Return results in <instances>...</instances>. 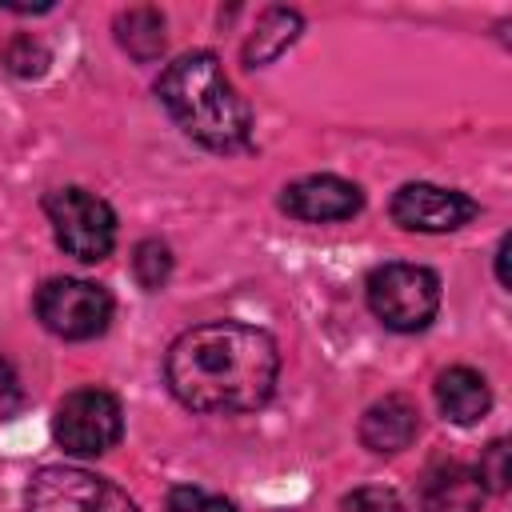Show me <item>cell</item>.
Returning a JSON list of instances; mask_svg holds the SVG:
<instances>
[{
  "mask_svg": "<svg viewBox=\"0 0 512 512\" xmlns=\"http://www.w3.org/2000/svg\"><path fill=\"white\" fill-rule=\"evenodd\" d=\"M276 376V340L240 320L196 324L164 356V380L192 412H252L268 404Z\"/></svg>",
  "mask_w": 512,
  "mask_h": 512,
  "instance_id": "cell-1",
  "label": "cell"
},
{
  "mask_svg": "<svg viewBox=\"0 0 512 512\" xmlns=\"http://www.w3.org/2000/svg\"><path fill=\"white\" fill-rule=\"evenodd\" d=\"M156 96L168 108V116L184 128V136H192L212 152H236L252 136V112L224 76L216 52L176 56L160 72Z\"/></svg>",
  "mask_w": 512,
  "mask_h": 512,
  "instance_id": "cell-2",
  "label": "cell"
},
{
  "mask_svg": "<svg viewBox=\"0 0 512 512\" xmlns=\"http://www.w3.org/2000/svg\"><path fill=\"white\" fill-rule=\"evenodd\" d=\"M372 316L392 332H420L440 308V276L424 264H380L364 284Z\"/></svg>",
  "mask_w": 512,
  "mask_h": 512,
  "instance_id": "cell-3",
  "label": "cell"
},
{
  "mask_svg": "<svg viewBox=\"0 0 512 512\" xmlns=\"http://www.w3.org/2000/svg\"><path fill=\"white\" fill-rule=\"evenodd\" d=\"M44 212L48 224L56 232V244L84 260V264H100L104 256H112L116 248V212L104 196L88 192V188H56L44 196Z\"/></svg>",
  "mask_w": 512,
  "mask_h": 512,
  "instance_id": "cell-4",
  "label": "cell"
},
{
  "mask_svg": "<svg viewBox=\"0 0 512 512\" xmlns=\"http://www.w3.org/2000/svg\"><path fill=\"white\" fill-rule=\"evenodd\" d=\"M24 508L28 512H140L124 488L72 464L36 468L24 488Z\"/></svg>",
  "mask_w": 512,
  "mask_h": 512,
  "instance_id": "cell-5",
  "label": "cell"
},
{
  "mask_svg": "<svg viewBox=\"0 0 512 512\" xmlns=\"http://www.w3.org/2000/svg\"><path fill=\"white\" fill-rule=\"evenodd\" d=\"M36 316L52 336L64 340H92L112 320L108 288L76 276H52L36 288Z\"/></svg>",
  "mask_w": 512,
  "mask_h": 512,
  "instance_id": "cell-6",
  "label": "cell"
},
{
  "mask_svg": "<svg viewBox=\"0 0 512 512\" xmlns=\"http://www.w3.org/2000/svg\"><path fill=\"white\" fill-rule=\"evenodd\" d=\"M124 432V412L120 400L104 388H76L60 400L52 436L64 452L72 456H100L108 452Z\"/></svg>",
  "mask_w": 512,
  "mask_h": 512,
  "instance_id": "cell-7",
  "label": "cell"
},
{
  "mask_svg": "<svg viewBox=\"0 0 512 512\" xmlns=\"http://www.w3.org/2000/svg\"><path fill=\"white\" fill-rule=\"evenodd\" d=\"M476 200L456 192V188H440V184H400L392 196V220L408 232H456L476 216Z\"/></svg>",
  "mask_w": 512,
  "mask_h": 512,
  "instance_id": "cell-8",
  "label": "cell"
},
{
  "mask_svg": "<svg viewBox=\"0 0 512 512\" xmlns=\"http://www.w3.org/2000/svg\"><path fill=\"white\" fill-rule=\"evenodd\" d=\"M280 208L304 224H332V220H352L364 208V192L352 180L320 172L288 184L280 196Z\"/></svg>",
  "mask_w": 512,
  "mask_h": 512,
  "instance_id": "cell-9",
  "label": "cell"
},
{
  "mask_svg": "<svg viewBox=\"0 0 512 512\" xmlns=\"http://www.w3.org/2000/svg\"><path fill=\"white\" fill-rule=\"evenodd\" d=\"M420 432V412L408 396L392 392L376 404H368V412L360 416V444L376 456H396L404 452Z\"/></svg>",
  "mask_w": 512,
  "mask_h": 512,
  "instance_id": "cell-10",
  "label": "cell"
},
{
  "mask_svg": "<svg viewBox=\"0 0 512 512\" xmlns=\"http://www.w3.org/2000/svg\"><path fill=\"white\" fill-rule=\"evenodd\" d=\"M484 484L472 464L464 460H436L420 480V508L424 512H480Z\"/></svg>",
  "mask_w": 512,
  "mask_h": 512,
  "instance_id": "cell-11",
  "label": "cell"
},
{
  "mask_svg": "<svg viewBox=\"0 0 512 512\" xmlns=\"http://www.w3.org/2000/svg\"><path fill=\"white\" fill-rule=\"evenodd\" d=\"M436 404L452 424H476L492 408V392L476 368L456 364L436 376Z\"/></svg>",
  "mask_w": 512,
  "mask_h": 512,
  "instance_id": "cell-12",
  "label": "cell"
},
{
  "mask_svg": "<svg viewBox=\"0 0 512 512\" xmlns=\"http://www.w3.org/2000/svg\"><path fill=\"white\" fill-rule=\"evenodd\" d=\"M300 28H304V16L296 8H264L256 28H252V36L244 40V64L248 68L272 64L300 36Z\"/></svg>",
  "mask_w": 512,
  "mask_h": 512,
  "instance_id": "cell-13",
  "label": "cell"
},
{
  "mask_svg": "<svg viewBox=\"0 0 512 512\" xmlns=\"http://www.w3.org/2000/svg\"><path fill=\"white\" fill-rule=\"evenodd\" d=\"M116 40L132 60H140V64L156 60L164 52V16H160V8H152V4L124 8L116 16Z\"/></svg>",
  "mask_w": 512,
  "mask_h": 512,
  "instance_id": "cell-14",
  "label": "cell"
},
{
  "mask_svg": "<svg viewBox=\"0 0 512 512\" xmlns=\"http://www.w3.org/2000/svg\"><path fill=\"white\" fill-rule=\"evenodd\" d=\"M132 272H136L140 288L156 292V288L172 276V252H168V244H160V240H140L136 252H132Z\"/></svg>",
  "mask_w": 512,
  "mask_h": 512,
  "instance_id": "cell-15",
  "label": "cell"
},
{
  "mask_svg": "<svg viewBox=\"0 0 512 512\" xmlns=\"http://www.w3.org/2000/svg\"><path fill=\"white\" fill-rule=\"evenodd\" d=\"M164 512H240V508L216 492L196 488V484H176L164 500Z\"/></svg>",
  "mask_w": 512,
  "mask_h": 512,
  "instance_id": "cell-16",
  "label": "cell"
},
{
  "mask_svg": "<svg viewBox=\"0 0 512 512\" xmlns=\"http://www.w3.org/2000/svg\"><path fill=\"white\" fill-rule=\"evenodd\" d=\"M4 64H8L16 76H40L44 64H48V52H44V44H36L32 36H16V40L4 48Z\"/></svg>",
  "mask_w": 512,
  "mask_h": 512,
  "instance_id": "cell-17",
  "label": "cell"
},
{
  "mask_svg": "<svg viewBox=\"0 0 512 512\" xmlns=\"http://www.w3.org/2000/svg\"><path fill=\"white\" fill-rule=\"evenodd\" d=\"M340 512H404L400 496L392 488H376V484H364V488H352L340 504Z\"/></svg>",
  "mask_w": 512,
  "mask_h": 512,
  "instance_id": "cell-18",
  "label": "cell"
},
{
  "mask_svg": "<svg viewBox=\"0 0 512 512\" xmlns=\"http://www.w3.org/2000/svg\"><path fill=\"white\" fill-rule=\"evenodd\" d=\"M476 476L484 492H504L508 488V440H492L476 464Z\"/></svg>",
  "mask_w": 512,
  "mask_h": 512,
  "instance_id": "cell-19",
  "label": "cell"
},
{
  "mask_svg": "<svg viewBox=\"0 0 512 512\" xmlns=\"http://www.w3.org/2000/svg\"><path fill=\"white\" fill-rule=\"evenodd\" d=\"M20 404H24L20 376H16V368H12V364L0 356V416H12Z\"/></svg>",
  "mask_w": 512,
  "mask_h": 512,
  "instance_id": "cell-20",
  "label": "cell"
},
{
  "mask_svg": "<svg viewBox=\"0 0 512 512\" xmlns=\"http://www.w3.org/2000/svg\"><path fill=\"white\" fill-rule=\"evenodd\" d=\"M504 256H508V236L500 240V248H496V280L508 288V272H504Z\"/></svg>",
  "mask_w": 512,
  "mask_h": 512,
  "instance_id": "cell-21",
  "label": "cell"
}]
</instances>
